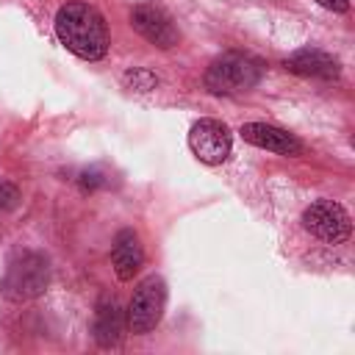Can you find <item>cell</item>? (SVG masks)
<instances>
[{
	"instance_id": "6da1fadb",
	"label": "cell",
	"mask_w": 355,
	"mask_h": 355,
	"mask_svg": "<svg viewBox=\"0 0 355 355\" xmlns=\"http://www.w3.org/2000/svg\"><path fill=\"white\" fill-rule=\"evenodd\" d=\"M61 44L83 61H100L108 53V28L103 14L89 3H67L55 14Z\"/></svg>"
},
{
	"instance_id": "7a4b0ae2",
	"label": "cell",
	"mask_w": 355,
	"mask_h": 355,
	"mask_svg": "<svg viewBox=\"0 0 355 355\" xmlns=\"http://www.w3.org/2000/svg\"><path fill=\"white\" fill-rule=\"evenodd\" d=\"M47 283H50L47 258L39 252H22L8 263L0 288L11 302H25V300H36L39 294H44Z\"/></svg>"
},
{
	"instance_id": "3957f363",
	"label": "cell",
	"mask_w": 355,
	"mask_h": 355,
	"mask_svg": "<svg viewBox=\"0 0 355 355\" xmlns=\"http://www.w3.org/2000/svg\"><path fill=\"white\" fill-rule=\"evenodd\" d=\"M263 75V64L255 61L252 55H241V53H227L222 58H216L208 72H205V86L214 94H239L252 89Z\"/></svg>"
},
{
	"instance_id": "277c9868",
	"label": "cell",
	"mask_w": 355,
	"mask_h": 355,
	"mask_svg": "<svg viewBox=\"0 0 355 355\" xmlns=\"http://www.w3.org/2000/svg\"><path fill=\"white\" fill-rule=\"evenodd\" d=\"M164 305H166V286L158 275H150L139 283V288L133 291V300L128 305V327L133 336H144L150 333L161 316H164Z\"/></svg>"
},
{
	"instance_id": "5b68a950",
	"label": "cell",
	"mask_w": 355,
	"mask_h": 355,
	"mask_svg": "<svg viewBox=\"0 0 355 355\" xmlns=\"http://www.w3.org/2000/svg\"><path fill=\"white\" fill-rule=\"evenodd\" d=\"M302 227L311 236L322 239L324 244H344L352 233L349 214L333 200H319V202L308 205L302 211Z\"/></svg>"
},
{
	"instance_id": "8992f818",
	"label": "cell",
	"mask_w": 355,
	"mask_h": 355,
	"mask_svg": "<svg viewBox=\"0 0 355 355\" xmlns=\"http://www.w3.org/2000/svg\"><path fill=\"white\" fill-rule=\"evenodd\" d=\"M189 147L202 164H222L230 155V130L219 119H200L189 133Z\"/></svg>"
},
{
	"instance_id": "52a82bcc",
	"label": "cell",
	"mask_w": 355,
	"mask_h": 355,
	"mask_svg": "<svg viewBox=\"0 0 355 355\" xmlns=\"http://www.w3.org/2000/svg\"><path fill=\"white\" fill-rule=\"evenodd\" d=\"M130 22H133V28H136L150 44H155V47H161V50L175 47L178 39H180V33H178V28H175V22H172V17H169L161 6H153V3L136 6L133 14H130Z\"/></svg>"
},
{
	"instance_id": "ba28073f",
	"label": "cell",
	"mask_w": 355,
	"mask_h": 355,
	"mask_svg": "<svg viewBox=\"0 0 355 355\" xmlns=\"http://www.w3.org/2000/svg\"><path fill=\"white\" fill-rule=\"evenodd\" d=\"M241 136H244V141H250V144H255L261 150L277 153V155H300L302 153V141L297 136H291L283 128L266 125V122H247V125H241Z\"/></svg>"
},
{
	"instance_id": "9c48e42d",
	"label": "cell",
	"mask_w": 355,
	"mask_h": 355,
	"mask_svg": "<svg viewBox=\"0 0 355 355\" xmlns=\"http://www.w3.org/2000/svg\"><path fill=\"white\" fill-rule=\"evenodd\" d=\"M125 327H128V313L119 308V302L114 297L103 300L97 305V316H94V341L103 349H111L122 341Z\"/></svg>"
},
{
	"instance_id": "30bf717a",
	"label": "cell",
	"mask_w": 355,
	"mask_h": 355,
	"mask_svg": "<svg viewBox=\"0 0 355 355\" xmlns=\"http://www.w3.org/2000/svg\"><path fill=\"white\" fill-rule=\"evenodd\" d=\"M111 263H114V272L119 280H133V275L141 269L144 263V250H141V241L133 230H119L116 239H114V250H111Z\"/></svg>"
},
{
	"instance_id": "8fae6325",
	"label": "cell",
	"mask_w": 355,
	"mask_h": 355,
	"mask_svg": "<svg viewBox=\"0 0 355 355\" xmlns=\"http://www.w3.org/2000/svg\"><path fill=\"white\" fill-rule=\"evenodd\" d=\"M286 69L288 72H297V75H305V78H322V80H330L338 75V61L324 53V50H297L294 55L286 58Z\"/></svg>"
},
{
	"instance_id": "7c38bea8",
	"label": "cell",
	"mask_w": 355,
	"mask_h": 355,
	"mask_svg": "<svg viewBox=\"0 0 355 355\" xmlns=\"http://www.w3.org/2000/svg\"><path fill=\"white\" fill-rule=\"evenodd\" d=\"M122 83L128 89H133V92H153L158 86V75L150 72V69H144V67H133V69H128L122 75Z\"/></svg>"
},
{
	"instance_id": "4fadbf2b",
	"label": "cell",
	"mask_w": 355,
	"mask_h": 355,
	"mask_svg": "<svg viewBox=\"0 0 355 355\" xmlns=\"http://www.w3.org/2000/svg\"><path fill=\"white\" fill-rule=\"evenodd\" d=\"M319 6H324V8H330V11H347V0H316Z\"/></svg>"
}]
</instances>
